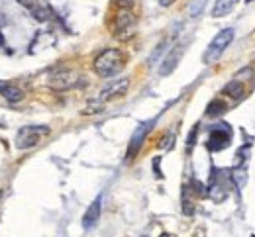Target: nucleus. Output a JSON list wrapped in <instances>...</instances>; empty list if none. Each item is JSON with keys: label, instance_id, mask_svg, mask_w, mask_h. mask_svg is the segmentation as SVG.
Here are the masks:
<instances>
[{"label": "nucleus", "instance_id": "nucleus-1", "mask_svg": "<svg viewBox=\"0 0 255 237\" xmlns=\"http://www.w3.org/2000/svg\"><path fill=\"white\" fill-rule=\"evenodd\" d=\"M122 65H124V55H122V51L116 49V47H110V49H104V51H100V53L96 55L95 63H93V69H95V73L98 77L108 79V77H114V75L122 69Z\"/></svg>", "mask_w": 255, "mask_h": 237}, {"label": "nucleus", "instance_id": "nucleus-2", "mask_svg": "<svg viewBox=\"0 0 255 237\" xmlns=\"http://www.w3.org/2000/svg\"><path fill=\"white\" fill-rule=\"evenodd\" d=\"M232 41H234V30H232V28L220 30L218 34L212 37V41L208 43V47H206V51H204V55H202V61H204L206 65L216 63V61L222 57L224 51L230 47Z\"/></svg>", "mask_w": 255, "mask_h": 237}, {"label": "nucleus", "instance_id": "nucleus-3", "mask_svg": "<svg viewBox=\"0 0 255 237\" xmlns=\"http://www.w3.org/2000/svg\"><path fill=\"white\" fill-rule=\"evenodd\" d=\"M49 126H26L16 136V147L18 149H32L45 136H49Z\"/></svg>", "mask_w": 255, "mask_h": 237}, {"label": "nucleus", "instance_id": "nucleus-4", "mask_svg": "<svg viewBox=\"0 0 255 237\" xmlns=\"http://www.w3.org/2000/svg\"><path fill=\"white\" fill-rule=\"evenodd\" d=\"M135 16L131 12V8H120V12L116 14V28L114 34L120 39H129L135 34Z\"/></svg>", "mask_w": 255, "mask_h": 237}, {"label": "nucleus", "instance_id": "nucleus-5", "mask_svg": "<svg viewBox=\"0 0 255 237\" xmlns=\"http://www.w3.org/2000/svg\"><path fill=\"white\" fill-rule=\"evenodd\" d=\"M129 84H131L129 77H122V79H116V80L108 82V84H106V86H104V88L98 92L96 102L104 104V102H110V100H114V98L124 96V94L128 92V88H129Z\"/></svg>", "mask_w": 255, "mask_h": 237}, {"label": "nucleus", "instance_id": "nucleus-6", "mask_svg": "<svg viewBox=\"0 0 255 237\" xmlns=\"http://www.w3.org/2000/svg\"><path fill=\"white\" fill-rule=\"evenodd\" d=\"M153 124H155V120H149V122H143L135 132H133V136H131V141H129V145H128V151H126V161H131L135 155H137V151L141 149V145H143V141H145V137L147 134L153 130Z\"/></svg>", "mask_w": 255, "mask_h": 237}, {"label": "nucleus", "instance_id": "nucleus-7", "mask_svg": "<svg viewBox=\"0 0 255 237\" xmlns=\"http://www.w3.org/2000/svg\"><path fill=\"white\" fill-rule=\"evenodd\" d=\"M77 82V75L73 71H57L49 77V86L53 90H69Z\"/></svg>", "mask_w": 255, "mask_h": 237}, {"label": "nucleus", "instance_id": "nucleus-8", "mask_svg": "<svg viewBox=\"0 0 255 237\" xmlns=\"http://www.w3.org/2000/svg\"><path fill=\"white\" fill-rule=\"evenodd\" d=\"M183 51H185V45H175V47L165 55V59L161 61V67H159L161 77H167V75H171V73L177 69L179 59H181V55H183Z\"/></svg>", "mask_w": 255, "mask_h": 237}, {"label": "nucleus", "instance_id": "nucleus-9", "mask_svg": "<svg viewBox=\"0 0 255 237\" xmlns=\"http://www.w3.org/2000/svg\"><path fill=\"white\" fill-rule=\"evenodd\" d=\"M100 214H102V198L100 196H96L93 202L89 204V208H87V212H85V216H83V226H85V230H93L96 224H98V220H100Z\"/></svg>", "mask_w": 255, "mask_h": 237}, {"label": "nucleus", "instance_id": "nucleus-10", "mask_svg": "<svg viewBox=\"0 0 255 237\" xmlns=\"http://www.w3.org/2000/svg\"><path fill=\"white\" fill-rule=\"evenodd\" d=\"M230 137H232V132H230L228 128H214L212 134H210V143H208V147L214 149V151L224 149V147L228 145Z\"/></svg>", "mask_w": 255, "mask_h": 237}, {"label": "nucleus", "instance_id": "nucleus-11", "mask_svg": "<svg viewBox=\"0 0 255 237\" xmlns=\"http://www.w3.org/2000/svg\"><path fill=\"white\" fill-rule=\"evenodd\" d=\"M240 0H214V6H212V18H226L236 6H238Z\"/></svg>", "mask_w": 255, "mask_h": 237}, {"label": "nucleus", "instance_id": "nucleus-12", "mask_svg": "<svg viewBox=\"0 0 255 237\" xmlns=\"http://www.w3.org/2000/svg\"><path fill=\"white\" fill-rule=\"evenodd\" d=\"M0 94L8 102H20L24 98V92L18 86H14L12 82H6V80H0Z\"/></svg>", "mask_w": 255, "mask_h": 237}, {"label": "nucleus", "instance_id": "nucleus-13", "mask_svg": "<svg viewBox=\"0 0 255 237\" xmlns=\"http://www.w3.org/2000/svg\"><path fill=\"white\" fill-rule=\"evenodd\" d=\"M224 94L230 96V98H234V100H242L244 94H246V88H244V84L240 80H232L230 84H226Z\"/></svg>", "mask_w": 255, "mask_h": 237}, {"label": "nucleus", "instance_id": "nucleus-14", "mask_svg": "<svg viewBox=\"0 0 255 237\" xmlns=\"http://www.w3.org/2000/svg\"><path fill=\"white\" fill-rule=\"evenodd\" d=\"M228 110V106L222 100H214L208 104V110H206V116H220Z\"/></svg>", "mask_w": 255, "mask_h": 237}, {"label": "nucleus", "instance_id": "nucleus-15", "mask_svg": "<svg viewBox=\"0 0 255 237\" xmlns=\"http://www.w3.org/2000/svg\"><path fill=\"white\" fill-rule=\"evenodd\" d=\"M206 2H208V0H192L191 6H189V16H191V18H198V16L202 14Z\"/></svg>", "mask_w": 255, "mask_h": 237}, {"label": "nucleus", "instance_id": "nucleus-16", "mask_svg": "<svg viewBox=\"0 0 255 237\" xmlns=\"http://www.w3.org/2000/svg\"><path fill=\"white\" fill-rule=\"evenodd\" d=\"M116 2L120 4V8H131L135 0H116Z\"/></svg>", "mask_w": 255, "mask_h": 237}, {"label": "nucleus", "instance_id": "nucleus-17", "mask_svg": "<svg viewBox=\"0 0 255 237\" xmlns=\"http://www.w3.org/2000/svg\"><path fill=\"white\" fill-rule=\"evenodd\" d=\"M159 4L163 8H169V6H173L175 4V0H159Z\"/></svg>", "mask_w": 255, "mask_h": 237}, {"label": "nucleus", "instance_id": "nucleus-18", "mask_svg": "<svg viewBox=\"0 0 255 237\" xmlns=\"http://www.w3.org/2000/svg\"><path fill=\"white\" fill-rule=\"evenodd\" d=\"M246 2H248V4H250V2H254V0H246Z\"/></svg>", "mask_w": 255, "mask_h": 237}, {"label": "nucleus", "instance_id": "nucleus-19", "mask_svg": "<svg viewBox=\"0 0 255 237\" xmlns=\"http://www.w3.org/2000/svg\"><path fill=\"white\" fill-rule=\"evenodd\" d=\"M141 237H147V236H141Z\"/></svg>", "mask_w": 255, "mask_h": 237}]
</instances>
